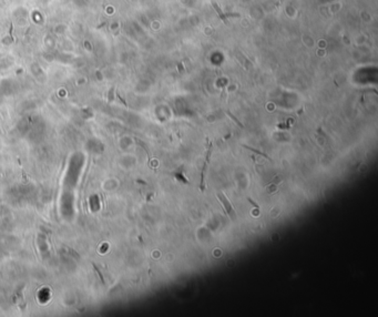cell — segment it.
<instances>
[{"instance_id": "cell-1", "label": "cell", "mask_w": 378, "mask_h": 317, "mask_svg": "<svg viewBox=\"0 0 378 317\" xmlns=\"http://www.w3.org/2000/svg\"><path fill=\"white\" fill-rule=\"evenodd\" d=\"M216 196H217L218 201H221L226 214L230 216L232 221H235V220H236V211L234 210V207H233V205L231 204V202L228 201L227 197L225 196V194H224L223 192H221V191H218V192H216Z\"/></svg>"}, {"instance_id": "cell-2", "label": "cell", "mask_w": 378, "mask_h": 317, "mask_svg": "<svg viewBox=\"0 0 378 317\" xmlns=\"http://www.w3.org/2000/svg\"><path fill=\"white\" fill-rule=\"evenodd\" d=\"M212 151H213V145L212 143H207V150H206V153H205V160H204V164H203V167H202V171H201V183H200V191L201 192H204L205 190V173L207 171V167H209V163L211 161V155H212Z\"/></svg>"}, {"instance_id": "cell-3", "label": "cell", "mask_w": 378, "mask_h": 317, "mask_svg": "<svg viewBox=\"0 0 378 317\" xmlns=\"http://www.w3.org/2000/svg\"><path fill=\"white\" fill-rule=\"evenodd\" d=\"M212 6H213V8H214V9H215V11L217 12L218 17H220V18L222 19V21H223L225 25H228V20H227V18H226L225 14H224V12L222 11V10H221V8L218 7V5H217V3H214V1H212Z\"/></svg>"}, {"instance_id": "cell-4", "label": "cell", "mask_w": 378, "mask_h": 317, "mask_svg": "<svg viewBox=\"0 0 378 317\" xmlns=\"http://www.w3.org/2000/svg\"><path fill=\"white\" fill-rule=\"evenodd\" d=\"M243 148L247 149V150L252 151V152L256 153V154H258V155H261V156L265 157V159H267V160H270V161H271V160H272V159H271V157H270V156H268V155H267V154H266V153L262 152V151L257 150V149H254V148H251V146H249V145H245V144H243Z\"/></svg>"}, {"instance_id": "cell-5", "label": "cell", "mask_w": 378, "mask_h": 317, "mask_svg": "<svg viewBox=\"0 0 378 317\" xmlns=\"http://www.w3.org/2000/svg\"><path fill=\"white\" fill-rule=\"evenodd\" d=\"M172 175H173L175 179H178L180 182H183V183H185V184L190 183V182L188 181V179H186L185 176H184V174L181 173V172H173V173H172Z\"/></svg>"}, {"instance_id": "cell-6", "label": "cell", "mask_w": 378, "mask_h": 317, "mask_svg": "<svg viewBox=\"0 0 378 317\" xmlns=\"http://www.w3.org/2000/svg\"><path fill=\"white\" fill-rule=\"evenodd\" d=\"M226 114H227V115H228V117H230V118H231V119H232V120H233V121H234V122H235V123H236V124H237V125H238V127H240V128H244V127H243V124H242V123H241V122H240V121L237 120L236 118H235V117H234V115H233V114H232V113H231V112H230V111H226Z\"/></svg>"}, {"instance_id": "cell-7", "label": "cell", "mask_w": 378, "mask_h": 317, "mask_svg": "<svg viewBox=\"0 0 378 317\" xmlns=\"http://www.w3.org/2000/svg\"><path fill=\"white\" fill-rule=\"evenodd\" d=\"M92 265H93V268H94V271H96V274L99 275V278H100V281H101L102 283H104V280H103V276H102V274H101V272H100V270H99L98 267H96V265H94V264H92Z\"/></svg>"}, {"instance_id": "cell-8", "label": "cell", "mask_w": 378, "mask_h": 317, "mask_svg": "<svg viewBox=\"0 0 378 317\" xmlns=\"http://www.w3.org/2000/svg\"><path fill=\"white\" fill-rule=\"evenodd\" d=\"M67 249H68V251H69V253L71 254V255H73L75 257V259H77V261H79V259H80V256H79V254L77 253V252L74 251V249H70V247H67Z\"/></svg>"}, {"instance_id": "cell-9", "label": "cell", "mask_w": 378, "mask_h": 317, "mask_svg": "<svg viewBox=\"0 0 378 317\" xmlns=\"http://www.w3.org/2000/svg\"><path fill=\"white\" fill-rule=\"evenodd\" d=\"M247 201H249V203H251V204H252V205H253V206H254V207H255V209L260 210V206H258V204H257V203H256V202H254V201H253V200H252L251 197H247Z\"/></svg>"}]
</instances>
